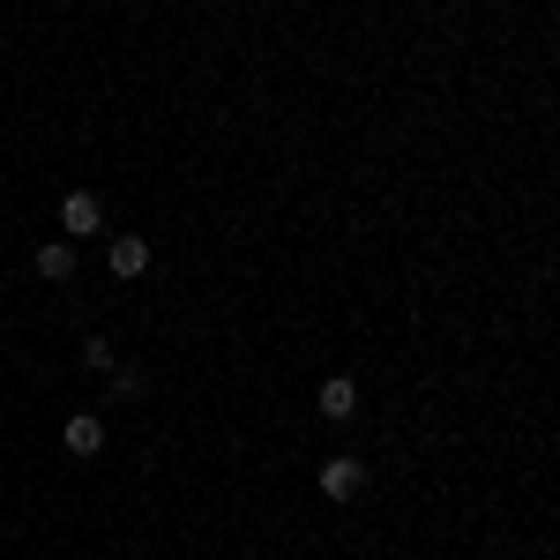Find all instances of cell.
Listing matches in <instances>:
<instances>
[{
    "label": "cell",
    "instance_id": "6da1fadb",
    "mask_svg": "<svg viewBox=\"0 0 560 560\" xmlns=\"http://www.w3.org/2000/svg\"><path fill=\"white\" fill-rule=\"evenodd\" d=\"M359 486H366V464L359 456H329L322 464V501H359Z\"/></svg>",
    "mask_w": 560,
    "mask_h": 560
},
{
    "label": "cell",
    "instance_id": "7a4b0ae2",
    "mask_svg": "<svg viewBox=\"0 0 560 560\" xmlns=\"http://www.w3.org/2000/svg\"><path fill=\"white\" fill-rule=\"evenodd\" d=\"M97 224H105L97 195H90V187H75V195L60 202V232H68V240H97Z\"/></svg>",
    "mask_w": 560,
    "mask_h": 560
},
{
    "label": "cell",
    "instance_id": "3957f363",
    "mask_svg": "<svg viewBox=\"0 0 560 560\" xmlns=\"http://www.w3.org/2000/svg\"><path fill=\"white\" fill-rule=\"evenodd\" d=\"M314 411H322V419H337V427H345L351 411H359V382H351V374H329V382L314 388Z\"/></svg>",
    "mask_w": 560,
    "mask_h": 560
},
{
    "label": "cell",
    "instance_id": "277c9868",
    "mask_svg": "<svg viewBox=\"0 0 560 560\" xmlns=\"http://www.w3.org/2000/svg\"><path fill=\"white\" fill-rule=\"evenodd\" d=\"M60 441H68V456H97V448H105V419H97V411H75Z\"/></svg>",
    "mask_w": 560,
    "mask_h": 560
},
{
    "label": "cell",
    "instance_id": "5b68a950",
    "mask_svg": "<svg viewBox=\"0 0 560 560\" xmlns=\"http://www.w3.org/2000/svg\"><path fill=\"white\" fill-rule=\"evenodd\" d=\"M105 269H113V277H142V269H150V240L120 232V240H113V255H105Z\"/></svg>",
    "mask_w": 560,
    "mask_h": 560
},
{
    "label": "cell",
    "instance_id": "8992f818",
    "mask_svg": "<svg viewBox=\"0 0 560 560\" xmlns=\"http://www.w3.org/2000/svg\"><path fill=\"white\" fill-rule=\"evenodd\" d=\"M38 277L68 284V277H75V247H68V240H45V247H38Z\"/></svg>",
    "mask_w": 560,
    "mask_h": 560
},
{
    "label": "cell",
    "instance_id": "52a82bcc",
    "mask_svg": "<svg viewBox=\"0 0 560 560\" xmlns=\"http://www.w3.org/2000/svg\"><path fill=\"white\" fill-rule=\"evenodd\" d=\"M113 388H120V396H142V388H150V366H113Z\"/></svg>",
    "mask_w": 560,
    "mask_h": 560
},
{
    "label": "cell",
    "instance_id": "ba28073f",
    "mask_svg": "<svg viewBox=\"0 0 560 560\" xmlns=\"http://www.w3.org/2000/svg\"><path fill=\"white\" fill-rule=\"evenodd\" d=\"M83 366H90V374H113V345H105V337H90V345H83Z\"/></svg>",
    "mask_w": 560,
    "mask_h": 560
}]
</instances>
